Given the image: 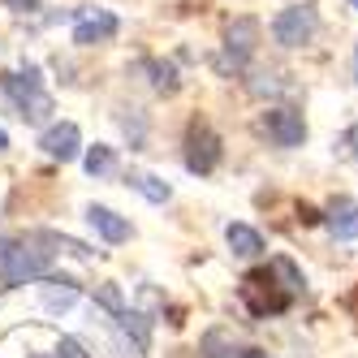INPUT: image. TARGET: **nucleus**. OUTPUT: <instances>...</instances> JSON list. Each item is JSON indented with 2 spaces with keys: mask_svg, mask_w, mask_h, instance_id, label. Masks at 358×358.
Returning a JSON list of instances; mask_svg holds the SVG:
<instances>
[{
  "mask_svg": "<svg viewBox=\"0 0 358 358\" xmlns=\"http://www.w3.org/2000/svg\"><path fill=\"white\" fill-rule=\"evenodd\" d=\"M216 164H220V138H216L212 125L194 121L190 134H186V169L194 177H208V173H216Z\"/></svg>",
  "mask_w": 358,
  "mask_h": 358,
  "instance_id": "6",
  "label": "nucleus"
},
{
  "mask_svg": "<svg viewBox=\"0 0 358 358\" xmlns=\"http://www.w3.org/2000/svg\"><path fill=\"white\" fill-rule=\"evenodd\" d=\"M354 78H358V43H354Z\"/></svg>",
  "mask_w": 358,
  "mask_h": 358,
  "instance_id": "22",
  "label": "nucleus"
},
{
  "mask_svg": "<svg viewBox=\"0 0 358 358\" xmlns=\"http://www.w3.org/2000/svg\"><path fill=\"white\" fill-rule=\"evenodd\" d=\"M87 220H91V229H95V234L99 238H104V242H125V238H130L134 234V229H130V220H125V216H117L113 208H99V203H95V208H87Z\"/></svg>",
  "mask_w": 358,
  "mask_h": 358,
  "instance_id": "10",
  "label": "nucleus"
},
{
  "mask_svg": "<svg viewBox=\"0 0 358 358\" xmlns=\"http://www.w3.org/2000/svg\"><path fill=\"white\" fill-rule=\"evenodd\" d=\"M31 358H52V354H31Z\"/></svg>",
  "mask_w": 358,
  "mask_h": 358,
  "instance_id": "23",
  "label": "nucleus"
},
{
  "mask_svg": "<svg viewBox=\"0 0 358 358\" xmlns=\"http://www.w3.org/2000/svg\"><path fill=\"white\" fill-rule=\"evenodd\" d=\"M52 358H91V354H87L78 341H73V337H61V345H57V354H52Z\"/></svg>",
  "mask_w": 358,
  "mask_h": 358,
  "instance_id": "17",
  "label": "nucleus"
},
{
  "mask_svg": "<svg viewBox=\"0 0 358 358\" xmlns=\"http://www.w3.org/2000/svg\"><path fill=\"white\" fill-rule=\"evenodd\" d=\"M224 242L234 255H242V259H255V255H264V234L250 224H229L224 229Z\"/></svg>",
  "mask_w": 358,
  "mask_h": 358,
  "instance_id": "12",
  "label": "nucleus"
},
{
  "mask_svg": "<svg viewBox=\"0 0 358 358\" xmlns=\"http://www.w3.org/2000/svg\"><path fill=\"white\" fill-rule=\"evenodd\" d=\"M350 5H354V9H358V0H350Z\"/></svg>",
  "mask_w": 358,
  "mask_h": 358,
  "instance_id": "24",
  "label": "nucleus"
},
{
  "mask_svg": "<svg viewBox=\"0 0 358 358\" xmlns=\"http://www.w3.org/2000/svg\"><path fill=\"white\" fill-rule=\"evenodd\" d=\"M289 272V259H272L268 268H255L242 276V302H246V311L255 320H268V315H280V311H289L294 298L302 285H280V276Z\"/></svg>",
  "mask_w": 358,
  "mask_h": 358,
  "instance_id": "1",
  "label": "nucleus"
},
{
  "mask_svg": "<svg viewBox=\"0 0 358 358\" xmlns=\"http://www.w3.org/2000/svg\"><path fill=\"white\" fill-rule=\"evenodd\" d=\"M39 147H43V156H52V160H61V164H65V160L78 156L83 134H78V125H73V121H61V125H48V130H43Z\"/></svg>",
  "mask_w": 358,
  "mask_h": 358,
  "instance_id": "9",
  "label": "nucleus"
},
{
  "mask_svg": "<svg viewBox=\"0 0 358 358\" xmlns=\"http://www.w3.org/2000/svg\"><path fill=\"white\" fill-rule=\"evenodd\" d=\"M73 298H78V289H73V280H48L43 285V311H65V306H73Z\"/></svg>",
  "mask_w": 358,
  "mask_h": 358,
  "instance_id": "13",
  "label": "nucleus"
},
{
  "mask_svg": "<svg viewBox=\"0 0 358 358\" xmlns=\"http://www.w3.org/2000/svg\"><path fill=\"white\" fill-rule=\"evenodd\" d=\"M0 87H5V95L13 99V108H17L22 121H48V113H52V95L43 91L35 65H27L22 73H5Z\"/></svg>",
  "mask_w": 358,
  "mask_h": 358,
  "instance_id": "2",
  "label": "nucleus"
},
{
  "mask_svg": "<svg viewBox=\"0 0 358 358\" xmlns=\"http://www.w3.org/2000/svg\"><path fill=\"white\" fill-rule=\"evenodd\" d=\"M130 186H134L143 199H151V203H164V199L173 194V190L160 182V177H151V173H130Z\"/></svg>",
  "mask_w": 358,
  "mask_h": 358,
  "instance_id": "15",
  "label": "nucleus"
},
{
  "mask_svg": "<svg viewBox=\"0 0 358 358\" xmlns=\"http://www.w3.org/2000/svg\"><path fill=\"white\" fill-rule=\"evenodd\" d=\"M143 69L151 73V87L164 91V95H173L177 87H182V83H177V69H173V65H164V61H147Z\"/></svg>",
  "mask_w": 358,
  "mask_h": 358,
  "instance_id": "16",
  "label": "nucleus"
},
{
  "mask_svg": "<svg viewBox=\"0 0 358 358\" xmlns=\"http://www.w3.org/2000/svg\"><path fill=\"white\" fill-rule=\"evenodd\" d=\"M324 224H328V234H332V238H341V242L358 238V203H350V199H337Z\"/></svg>",
  "mask_w": 358,
  "mask_h": 358,
  "instance_id": "11",
  "label": "nucleus"
},
{
  "mask_svg": "<svg viewBox=\"0 0 358 358\" xmlns=\"http://www.w3.org/2000/svg\"><path fill=\"white\" fill-rule=\"evenodd\" d=\"M264 134H268L276 147H302V143H306V121H302L298 108L276 104V108L264 113Z\"/></svg>",
  "mask_w": 358,
  "mask_h": 358,
  "instance_id": "7",
  "label": "nucleus"
},
{
  "mask_svg": "<svg viewBox=\"0 0 358 358\" xmlns=\"http://www.w3.org/2000/svg\"><path fill=\"white\" fill-rule=\"evenodd\" d=\"M255 48H259V17H234L224 31V57H220V69H246Z\"/></svg>",
  "mask_w": 358,
  "mask_h": 358,
  "instance_id": "5",
  "label": "nucleus"
},
{
  "mask_svg": "<svg viewBox=\"0 0 358 358\" xmlns=\"http://www.w3.org/2000/svg\"><path fill=\"white\" fill-rule=\"evenodd\" d=\"M52 255L39 250L35 242H0V280L9 285H27V280H43Z\"/></svg>",
  "mask_w": 358,
  "mask_h": 358,
  "instance_id": "3",
  "label": "nucleus"
},
{
  "mask_svg": "<svg viewBox=\"0 0 358 358\" xmlns=\"http://www.w3.org/2000/svg\"><path fill=\"white\" fill-rule=\"evenodd\" d=\"M5 9H13V13H31V9H39V0H5Z\"/></svg>",
  "mask_w": 358,
  "mask_h": 358,
  "instance_id": "18",
  "label": "nucleus"
},
{
  "mask_svg": "<svg viewBox=\"0 0 358 358\" xmlns=\"http://www.w3.org/2000/svg\"><path fill=\"white\" fill-rule=\"evenodd\" d=\"M113 35H117V17L108 9H83L78 22H73V43H78V48L108 43Z\"/></svg>",
  "mask_w": 358,
  "mask_h": 358,
  "instance_id": "8",
  "label": "nucleus"
},
{
  "mask_svg": "<svg viewBox=\"0 0 358 358\" xmlns=\"http://www.w3.org/2000/svg\"><path fill=\"white\" fill-rule=\"evenodd\" d=\"M5 147H9V134H5V130H0V151H5Z\"/></svg>",
  "mask_w": 358,
  "mask_h": 358,
  "instance_id": "21",
  "label": "nucleus"
},
{
  "mask_svg": "<svg viewBox=\"0 0 358 358\" xmlns=\"http://www.w3.org/2000/svg\"><path fill=\"white\" fill-rule=\"evenodd\" d=\"M320 31V9L306 0V5H289V9H280L276 22H272V39L280 48H302V43H311Z\"/></svg>",
  "mask_w": 358,
  "mask_h": 358,
  "instance_id": "4",
  "label": "nucleus"
},
{
  "mask_svg": "<svg viewBox=\"0 0 358 358\" xmlns=\"http://www.w3.org/2000/svg\"><path fill=\"white\" fill-rule=\"evenodd\" d=\"M83 164H87V173H91V177H108V173L117 169V156H113V147L95 143V147L87 151V160H83Z\"/></svg>",
  "mask_w": 358,
  "mask_h": 358,
  "instance_id": "14",
  "label": "nucleus"
},
{
  "mask_svg": "<svg viewBox=\"0 0 358 358\" xmlns=\"http://www.w3.org/2000/svg\"><path fill=\"white\" fill-rule=\"evenodd\" d=\"M242 358H272V354H264V350H242Z\"/></svg>",
  "mask_w": 358,
  "mask_h": 358,
  "instance_id": "20",
  "label": "nucleus"
},
{
  "mask_svg": "<svg viewBox=\"0 0 358 358\" xmlns=\"http://www.w3.org/2000/svg\"><path fill=\"white\" fill-rule=\"evenodd\" d=\"M345 147H350V156L358 160V125H350V130H345V138H341Z\"/></svg>",
  "mask_w": 358,
  "mask_h": 358,
  "instance_id": "19",
  "label": "nucleus"
}]
</instances>
